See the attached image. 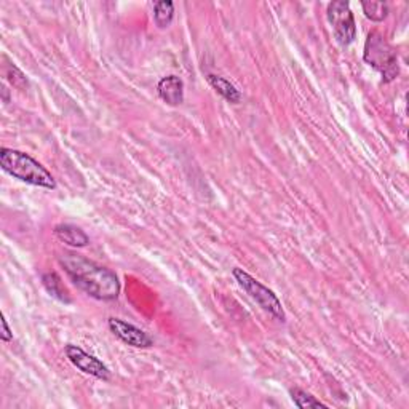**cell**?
I'll list each match as a JSON object with an SVG mask.
<instances>
[{"label":"cell","instance_id":"obj_5","mask_svg":"<svg viewBox=\"0 0 409 409\" xmlns=\"http://www.w3.org/2000/svg\"><path fill=\"white\" fill-rule=\"evenodd\" d=\"M326 16L339 45H352L357 39V24H355L350 4L346 2V0H334V2L328 4Z\"/></svg>","mask_w":409,"mask_h":409},{"label":"cell","instance_id":"obj_9","mask_svg":"<svg viewBox=\"0 0 409 409\" xmlns=\"http://www.w3.org/2000/svg\"><path fill=\"white\" fill-rule=\"evenodd\" d=\"M55 237L69 246H74V248H85L90 245V237L85 232L82 231L80 227L72 226V224H59L55 227Z\"/></svg>","mask_w":409,"mask_h":409},{"label":"cell","instance_id":"obj_15","mask_svg":"<svg viewBox=\"0 0 409 409\" xmlns=\"http://www.w3.org/2000/svg\"><path fill=\"white\" fill-rule=\"evenodd\" d=\"M7 79L13 83V87L16 88H26L28 87V79L23 72L16 68L15 64H10L7 69Z\"/></svg>","mask_w":409,"mask_h":409},{"label":"cell","instance_id":"obj_6","mask_svg":"<svg viewBox=\"0 0 409 409\" xmlns=\"http://www.w3.org/2000/svg\"><path fill=\"white\" fill-rule=\"evenodd\" d=\"M64 353L69 362L74 365L77 370L85 372V374L99 379V381H109L111 379V370L107 368L99 358H96L94 355L87 353L83 348L74 344H68L64 347Z\"/></svg>","mask_w":409,"mask_h":409},{"label":"cell","instance_id":"obj_10","mask_svg":"<svg viewBox=\"0 0 409 409\" xmlns=\"http://www.w3.org/2000/svg\"><path fill=\"white\" fill-rule=\"evenodd\" d=\"M207 80H208L209 85L216 90V93L221 94L226 101L232 102V104H238V102L242 101V93L238 92L237 87L233 85V83L224 79V77L216 75V74H208Z\"/></svg>","mask_w":409,"mask_h":409},{"label":"cell","instance_id":"obj_12","mask_svg":"<svg viewBox=\"0 0 409 409\" xmlns=\"http://www.w3.org/2000/svg\"><path fill=\"white\" fill-rule=\"evenodd\" d=\"M174 18V4L170 0H159L154 4V21L160 29L170 26Z\"/></svg>","mask_w":409,"mask_h":409},{"label":"cell","instance_id":"obj_2","mask_svg":"<svg viewBox=\"0 0 409 409\" xmlns=\"http://www.w3.org/2000/svg\"><path fill=\"white\" fill-rule=\"evenodd\" d=\"M0 166L5 173L23 183L37 185L44 189H56V181L47 168L31 155L21 150L2 147L0 149Z\"/></svg>","mask_w":409,"mask_h":409},{"label":"cell","instance_id":"obj_14","mask_svg":"<svg viewBox=\"0 0 409 409\" xmlns=\"http://www.w3.org/2000/svg\"><path fill=\"white\" fill-rule=\"evenodd\" d=\"M290 395H291L293 403L298 408H328L326 405H324V403H322L320 400H317L314 395L305 392V390L299 389V387L291 389Z\"/></svg>","mask_w":409,"mask_h":409},{"label":"cell","instance_id":"obj_8","mask_svg":"<svg viewBox=\"0 0 409 409\" xmlns=\"http://www.w3.org/2000/svg\"><path fill=\"white\" fill-rule=\"evenodd\" d=\"M157 93L168 106H179L184 102V82L178 75H166L159 82Z\"/></svg>","mask_w":409,"mask_h":409},{"label":"cell","instance_id":"obj_4","mask_svg":"<svg viewBox=\"0 0 409 409\" xmlns=\"http://www.w3.org/2000/svg\"><path fill=\"white\" fill-rule=\"evenodd\" d=\"M232 275L238 286L242 288V290L248 294L264 312L272 315L276 322L281 323L286 322V314L283 310V305H281V300L272 290H269L267 286H264L261 281H257L255 276H251L248 272H245V270L240 267L233 269Z\"/></svg>","mask_w":409,"mask_h":409},{"label":"cell","instance_id":"obj_1","mask_svg":"<svg viewBox=\"0 0 409 409\" xmlns=\"http://www.w3.org/2000/svg\"><path fill=\"white\" fill-rule=\"evenodd\" d=\"M58 261L72 283L93 299L111 303L120 296L122 286H120L117 274L112 272L111 269L102 267L87 260L85 256L71 251L63 252Z\"/></svg>","mask_w":409,"mask_h":409},{"label":"cell","instance_id":"obj_17","mask_svg":"<svg viewBox=\"0 0 409 409\" xmlns=\"http://www.w3.org/2000/svg\"><path fill=\"white\" fill-rule=\"evenodd\" d=\"M2 90H4V99H5V102H8V90L5 87Z\"/></svg>","mask_w":409,"mask_h":409},{"label":"cell","instance_id":"obj_16","mask_svg":"<svg viewBox=\"0 0 409 409\" xmlns=\"http://www.w3.org/2000/svg\"><path fill=\"white\" fill-rule=\"evenodd\" d=\"M0 338H2L4 342H10L11 339H13V331L10 329L5 315H2V333H0Z\"/></svg>","mask_w":409,"mask_h":409},{"label":"cell","instance_id":"obj_13","mask_svg":"<svg viewBox=\"0 0 409 409\" xmlns=\"http://www.w3.org/2000/svg\"><path fill=\"white\" fill-rule=\"evenodd\" d=\"M362 8L365 16L374 23H382L390 13V8L386 2H377V0H363Z\"/></svg>","mask_w":409,"mask_h":409},{"label":"cell","instance_id":"obj_7","mask_svg":"<svg viewBox=\"0 0 409 409\" xmlns=\"http://www.w3.org/2000/svg\"><path fill=\"white\" fill-rule=\"evenodd\" d=\"M107 326H109L111 333L126 346H131L135 348H149L154 346V339L150 338L146 331H142L141 328H138L128 322L120 320V318H109L107 320Z\"/></svg>","mask_w":409,"mask_h":409},{"label":"cell","instance_id":"obj_3","mask_svg":"<svg viewBox=\"0 0 409 409\" xmlns=\"http://www.w3.org/2000/svg\"><path fill=\"white\" fill-rule=\"evenodd\" d=\"M363 59L382 75V82H393L400 74L398 55L381 32L372 31L368 34L363 48Z\"/></svg>","mask_w":409,"mask_h":409},{"label":"cell","instance_id":"obj_11","mask_svg":"<svg viewBox=\"0 0 409 409\" xmlns=\"http://www.w3.org/2000/svg\"><path fill=\"white\" fill-rule=\"evenodd\" d=\"M42 283H44L45 290L48 291L50 296H53L58 300H61L64 304H71L72 299L69 296L68 290H66L61 279H59V275L55 272H50V274H45L42 276Z\"/></svg>","mask_w":409,"mask_h":409}]
</instances>
